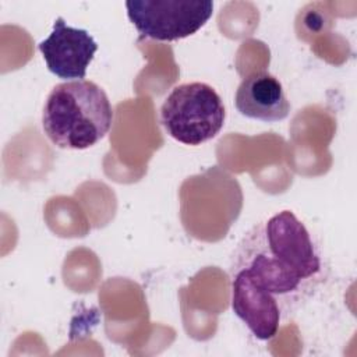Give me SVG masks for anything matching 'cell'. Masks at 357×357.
<instances>
[{
	"instance_id": "2",
	"label": "cell",
	"mask_w": 357,
	"mask_h": 357,
	"mask_svg": "<svg viewBox=\"0 0 357 357\" xmlns=\"http://www.w3.org/2000/svg\"><path fill=\"white\" fill-rule=\"evenodd\" d=\"M113 119V106L103 88L88 79L66 81L47 95L42 127L54 146L79 151L103 139Z\"/></svg>"
},
{
	"instance_id": "5",
	"label": "cell",
	"mask_w": 357,
	"mask_h": 357,
	"mask_svg": "<svg viewBox=\"0 0 357 357\" xmlns=\"http://www.w3.org/2000/svg\"><path fill=\"white\" fill-rule=\"evenodd\" d=\"M47 70L66 81L84 79L98 50L93 36L81 28L56 18L50 35L38 45Z\"/></svg>"
},
{
	"instance_id": "3",
	"label": "cell",
	"mask_w": 357,
	"mask_h": 357,
	"mask_svg": "<svg viewBox=\"0 0 357 357\" xmlns=\"http://www.w3.org/2000/svg\"><path fill=\"white\" fill-rule=\"evenodd\" d=\"M226 110L219 93L205 82L177 85L160 106V123L176 141L197 146L223 128Z\"/></svg>"
},
{
	"instance_id": "4",
	"label": "cell",
	"mask_w": 357,
	"mask_h": 357,
	"mask_svg": "<svg viewBox=\"0 0 357 357\" xmlns=\"http://www.w3.org/2000/svg\"><path fill=\"white\" fill-rule=\"evenodd\" d=\"M128 20L137 31L160 42L188 38L212 17L213 3L192 0H130L126 1Z\"/></svg>"
},
{
	"instance_id": "1",
	"label": "cell",
	"mask_w": 357,
	"mask_h": 357,
	"mask_svg": "<svg viewBox=\"0 0 357 357\" xmlns=\"http://www.w3.org/2000/svg\"><path fill=\"white\" fill-rule=\"evenodd\" d=\"M229 273L233 312L257 339L271 340L324 282L326 265L310 230L284 209L245 233Z\"/></svg>"
},
{
	"instance_id": "6",
	"label": "cell",
	"mask_w": 357,
	"mask_h": 357,
	"mask_svg": "<svg viewBox=\"0 0 357 357\" xmlns=\"http://www.w3.org/2000/svg\"><path fill=\"white\" fill-rule=\"evenodd\" d=\"M234 105L240 114L265 123L284 120L290 113V102L282 82L266 71H255L243 78L234 95Z\"/></svg>"
}]
</instances>
